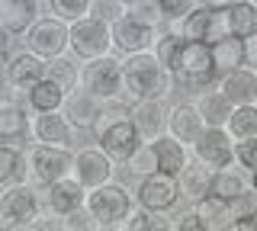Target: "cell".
Instances as JSON below:
<instances>
[{
  "label": "cell",
  "instance_id": "obj_29",
  "mask_svg": "<svg viewBox=\"0 0 257 231\" xmlns=\"http://www.w3.org/2000/svg\"><path fill=\"white\" fill-rule=\"evenodd\" d=\"M212 68H215V77H225L231 71L244 68L247 61V45L244 42H235V39H222V42H212Z\"/></svg>",
  "mask_w": 257,
  "mask_h": 231
},
{
  "label": "cell",
  "instance_id": "obj_41",
  "mask_svg": "<svg viewBox=\"0 0 257 231\" xmlns=\"http://www.w3.org/2000/svg\"><path fill=\"white\" fill-rule=\"evenodd\" d=\"M93 20H100L103 26H112L125 17V4L122 0H93V10H90Z\"/></svg>",
  "mask_w": 257,
  "mask_h": 231
},
{
  "label": "cell",
  "instance_id": "obj_9",
  "mask_svg": "<svg viewBox=\"0 0 257 231\" xmlns=\"http://www.w3.org/2000/svg\"><path fill=\"white\" fill-rule=\"evenodd\" d=\"M109 36H112V52H119L122 58H132V55H145V52H155V42H158V29L148 26V23L135 20V17H125L119 23L109 26Z\"/></svg>",
  "mask_w": 257,
  "mask_h": 231
},
{
  "label": "cell",
  "instance_id": "obj_37",
  "mask_svg": "<svg viewBox=\"0 0 257 231\" xmlns=\"http://www.w3.org/2000/svg\"><path fill=\"white\" fill-rule=\"evenodd\" d=\"M180 45H183V39L177 36V33H161L158 36V42H155V58H158V65L161 68H167L171 71V65H174V58H177V52H180Z\"/></svg>",
  "mask_w": 257,
  "mask_h": 231
},
{
  "label": "cell",
  "instance_id": "obj_34",
  "mask_svg": "<svg viewBox=\"0 0 257 231\" xmlns=\"http://www.w3.org/2000/svg\"><path fill=\"white\" fill-rule=\"evenodd\" d=\"M42 10H48L45 17L58 20V23H64V26H74V23L90 17L93 0H48V4H42Z\"/></svg>",
  "mask_w": 257,
  "mask_h": 231
},
{
  "label": "cell",
  "instance_id": "obj_32",
  "mask_svg": "<svg viewBox=\"0 0 257 231\" xmlns=\"http://www.w3.org/2000/svg\"><path fill=\"white\" fill-rule=\"evenodd\" d=\"M45 81L61 87L64 93L80 90V61L68 58V55H61V58H55V61H45Z\"/></svg>",
  "mask_w": 257,
  "mask_h": 231
},
{
  "label": "cell",
  "instance_id": "obj_14",
  "mask_svg": "<svg viewBox=\"0 0 257 231\" xmlns=\"http://www.w3.org/2000/svg\"><path fill=\"white\" fill-rule=\"evenodd\" d=\"M222 4H196L193 13L177 26L183 42H199V45H212V42H222L225 33H222V13H219Z\"/></svg>",
  "mask_w": 257,
  "mask_h": 231
},
{
  "label": "cell",
  "instance_id": "obj_21",
  "mask_svg": "<svg viewBox=\"0 0 257 231\" xmlns=\"http://www.w3.org/2000/svg\"><path fill=\"white\" fill-rule=\"evenodd\" d=\"M128 119H132L135 132L142 135L145 145L161 138V135H167V106H164V100H142V103H135V106H128Z\"/></svg>",
  "mask_w": 257,
  "mask_h": 231
},
{
  "label": "cell",
  "instance_id": "obj_8",
  "mask_svg": "<svg viewBox=\"0 0 257 231\" xmlns=\"http://www.w3.org/2000/svg\"><path fill=\"white\" fill-rule=\"evenodd\" d=\"M26 167L42 186H52V183H61V180L74 177V151L32 145L26 151Z\"/></svg>",
  "mask_w": 257,
  "mask_h": 231
},
{
  "label": "cell",
  "instance_id": "obj_4",
  "mask_svg": "<svg viewBox=\"0 0 257 231\" xmlns=\"http://www.w3.org/2000/svg\"><path fill=\"white\" fill-rule=\"evenodd\" d=\"M171 74L180 87H190V90H199V93L215 87L219 77H215V68H212V49L199 42H183L171 65Z\"/></svg>",
  "mask_w": 257,
  "mask_h": 231
},
{
  "label": "cell",
  "instance_id": "obj_33",
  "mask_svg": "<svg viewBox=\"0 0 257 231\" xmlns=\"http://www.w3.org/2000/svg\"><path fill=\"white\" fill-rule=\"evenodd\" d=\"M23 177H26V151L16 145H0V189L23 183Z\"/></svg>",
  "mask_w": 257,
  "mask_h": 231
},
{
  "label": "cell",
  "instance_id": "obj_45",
  "mask_svg": "<svg viewBox=\"0 0 257 231\" xmlns=\"http://www.w3.org/2000/svg\"><path fill=\"white\" fill-rule=\"evenodd\" d=\"M225 231H257V218H235V221H228Z\"/></svg>",
  "mask_w": 257,
  "mask_h": 231
},
{
  "label": "cell",
  "instance_id": "obj_46",
  "mask_svg": "<svg viewBox=\"0 0 257 231\" xmlns=\"http://www.w3.org/2000/svg\"><path fill=\"white\" fill-rule=\"evenodd\" d=\"M10 42H13V39L7 36L4 29H0V55H7V49H10Z\"/></svg>",
  "mask_w": 257,
  "mask_h": 231
},
{
  "label": "cell",
  "instance_id": "obj_42",
  "mask_svg": "<svg viewBox=\"0 0 257 231\" xmlns=\"http://www.w3.org/2000/svg\"><path fill=\"white\" fill-rule=\"evenodd\" d=\"M228 209H231V221H235V218H257V193L247 189V193L238 196Z\"/></svg>",
  "mask_w": 257,
  "mask_h": 231
},
{
  "label": "cell",
  "instance_id": "obj_30",
  "mask_svg": "<svg viewBox=\"0 0 257 231\" xmlns=\"http://www.w3.org/2000/svg\"><path fill=\"white\" fill-rule=\"evenodd\" d=\"M64 97H68V93H64L61 87H55L52 81H42V84H36V87H32V90L26 93V109H29L32 116L61 113Z\"/></svg>",
  "mask_w": 257,
  "mask_h": 231
},
{
  "label": "cell",
  "instance_id": "obj_35",
  "mask_svg": "<svg viewBox=\"0 0 257 231\" xmlns=\"http://www.w3.org/2000/svg\"><path fill=\"white\" fill-rule=\"evenodd\" d=\"M193 212L203 218V225H206L209 231H225V228H228V221H231L228 202H222V199H212V196H206L203 202H196V205H193Z\"/></svg>",
  "mask_w": 257,
  "mask_h": 231
},
{
  "label": "cell",
  "instance_id": "obj_23",
  "mask_svg": "<svg viewBox=\"0 0 257 231\" xmlns=\"http://www.w3.org/2000/svg\"><path fill=\"white\" fill-rule=\"evenodd\" d=\"M148 145H151V151H155V170L164 173V177H174V180H177V177L183 173V167L193 161L190 148L177 145V141L167 138V135H161V138L148 141Z\"/></svg>",
  "mask_w": 257,
  "mask_h": 231
},
{
  "label": "cell",
  "instance_id": "obj_6",
  "mask_svg": "<svg viewBox=\"0 0 257 231\" xmlns=\"http://www.w3.org/2000/svg\"><path fill=\"white\" fill-rule=\"evenodd\" d=\"M68 52L74 55V61L87 65V61H100V58H109L112 55V36H109V26H103L100 20L87 17L68 26Z\"/></svg>",
  "mask_w": 257,
  "mask_h": 231
},
{
  "label": "cell",
  "instance_id": "obj_12",
  "mask_svg": "<svg viewBox=\"0 0 257 231\" xmlns=\"http://www.w3.org/2000/svg\"><path fill=\"white\" fill-rule=\"evenodd\" d=\"M84 199H87V193L77 186V180H74V177L39 189L42 215H48V218H61V221H68L71 215L84 212Z\"/></svg>",
  "mask_w": 257,
  "mask_h": 231
},
{
  "label": "cell",
  "instance_id": "obj_18",
  "mask_svg": "<svg viewBox=\"0 0 257 231\" xmlns=\"http://www.w3.org/2000/svg\"><path fill=\"white\" fill-rule=\"evenodd\" d=\"M215 90L225 97L231 109H244V106H257V74L254 68H238L231 74H225L215 81Z\"/></svg>",
  "mask_w": 257,
  "mask_h": 231
},
{
  "label": "cell",
  "instance_id": "obj_28",
  "mask_svg": "<svg viewBox=\"0 0 257 231\" xmlns=\"http://www.w3.org/2000/svg\"><path fill=\"white\" fill-rule=\"evenodd\" d=\"M209 183H212V170H206L203 164L190 161L187 167H183V173L177 177V186H180V196L187 199V202H203V199L209 196Z\"/></svg>",
  "mask_w": 257,
  "mask_h": 231
},
{
  "label": "cell",
  "instance_id": "obj_26",
  "mask_svg": "<svg viewBox=\"0 0 257 231\" xmlns=\"http://www.w3.org/2000/svg\"><path fill=\"white\" fill-rule=\"evenodd\" d=\"M100 113V103L93 97H87L84 90H74L64 97V106H61V116L68 119L71 125L80 132V129H93V119Z\"/></svg>",
  "mask_w": 257,
  "mask_h": 231
},
{
  "label": "cell",
  "instance_id": "obj_47",
  "mask_svg": "<svg viewBox=\"0 0 257 231\" xmlns=\"http://www.w3.org/2000/svg\"><path fill=\"white\" fill-rule=\"evenodd\" d=\"M7 231H45L42 225H16V228H7Z\"/></svg>",
  "mask_w": 257,
  "mask_h": 231
},
{
  "label": "cell",
  "instance_id": "obj_40",
  "mask_svg": "<svg viewBox=\"0 0 257 231\" xmlns=\"http://www.w3.org/2000/svg\"><path fill=\"white\" fill-rule=\"evenodd\" d=\"M158 7H161V20L171 23V26H180L193 13L196 4H193V0H158Z\"/></svg>",
  "mask_w": 257,
  "mask_h": 231
},
{
  "label": "cell",
  "instance_id": "obj_39",
  "mask_svg": "<svg viewBox=\"0 0 257 231\" xmlns=\"http://www.w3.org/2000/svg\"><path fill=\"white\" fill-rule=\"evenodd\" d=\"M125 13L128 17H135V20H142V23H148V26H161V7H158V0H132V4H125Z\"/></svg>",
  "mask_w": 257,
  "mask_h": 231
},
{
  "label": "cell",
  "instance_id": "obj_20",
  "mask_svg": "<svg viewBox=\"0 0 257 231\" xmlns=\"http://www.w3.org/2000/svg\"><path fill=\"white\" fill-rule=\"evenodd\" d=\"M45 81V61L42 58H36L32 52H16L10 61H7V87H13L16 93H26L32 90L36 84H42Z\"/></svg>",
  "mask_w": 257,
  "mask_h": 231
},
{
  "label": "cell",
  "instance_id": "obj_25",
  "mask_svg": "<svg viewBox=\"0 0 257 231\" xmlns=\"http://www.w3.org/2000/svg\"><path fill=\"white\" fill-rule=\"evenodd\" d=\"M190 103H193V109L199 113V119H203L206 129H225V122H228V116H231V106L225 103V97L215 90V87L196 93V100H190Z\"/></svg>",
  "mask_w": 257,
  "mask_h": 231
},
{
  "label": "cell",
  "instance_id": "obj_22",
  "mask_svg": "<svg viewBox=\"0 0 257 231\" xmlns=\"http://www.w3.org/2000/svg\"><path fill=\"white\" fill-rule=\"evenodd\" d=\"M203 132L206 125L199 119V113L193 109V103H177V106L167 109V138H174L177 145L193 148Z\"/></svg>",
  "mask_w": 257,
  "mask_h": 231
},
{
  "label": "cell",
  "instance_id": "obj_17",
  "mask_svg": "<svg viewBox=\"0 0 257 231\" xmlns=\"http://www.w3.org/2000/svg\"><path fill=\"white\" fill-rule=\"evenodd\" d=\"M222 13V33L225 39H235V42H251L257 39V4L254 0H231V4L219 7Z\"/></svg>",
  "mask_w": 257,
  "mask_h": 231
},
{
  "label": "cell",
  "instance_id": "obj_7",
  "mask_svg": "<svg viewBox=\"0 0 257 231\" xmlns=\"http://www.w3.org/2000/svg\"><path fill=\"white\" fill-rule=\"evenodd\" d=\"M0 218H4L7 228L39 225V218H42L39 189H32L29 183H13V186L0 189Z\"/></svg>",
  "mask_w": 257,
  "mask_h": 231
},
{
  "label": "cell",
  "instance_id": "obj_13",
  "mask_svg": "<svg viewBox=\"0 0 257 231\" xmlns=\"http://www.w3.org/2000/svg\"><path fill=\"white\" fill-rule=\"evenodd\" d=\"M112 177H116V164H112L96 145H87V148L74 151V180L84 193L106 186V183H112Z\"/></svg>",
  "mask_w": 257,
  "mask_h": 231
},
{
  "label": "cell",
  "instance_id": "obj_44",
  "mask_svg": "<svg viewBox=\"0 0 257 231\" xmlns=\"http://www.w3.org/2000/svg\"><path fill=\"white\" fill-rule=\"evenodd\" d=\"M174 225H177V231H209V228L203 225V218H199L193 209H190L187 215H180V221H174Z\"/></svg>",
  "mask_w": 257,
  "mask_h": 231
},
{
  "label": "cell",
  "instance_id": "obj_5",
  "mask_svg": "<svg viewBox=\"0 0 257 231\" xmlns=\"http://www.w3.org/2000/svg\"><path fill=\"white\" fill-rule=\"evenodd\" d=\"M80 90L87 97H93L100 106L122 100V65H119L116 55L80 65Z\"/></svg>",
  "mask_w": 257,
  "mask_h": 231
},
{
  "label": "cell",
  "instance_id": "obj_48",
  "mask_svg": "<svg viewBox=\"0 0 257 231\" xmlns=\"http://www.w3.org/2000/svg\"><path fill=\"white\" fill-rule=\"evenodd\" d=\"M0 231H7V225H4V218H0Z\"/></svg>",
  "mask_w": 257,
  "mask_h": 231
},
{
  "label": "cell",
  "instance_id": "obj_31",
  "mask_svg": "<svg viewBox=\"0 0 257 231\" xmlns=\"http://www.w3.org/2000/svg\"><path fill=\"white\" fill-rule=\"evenodd\" d=\"M228 138L238 145H254L257 141V106H244V109H231L228 122H225Z\"/></svg>",
  "mask_w": 257,
  "mask_h": 231
},
{
  "label": "cell",
  "instance_id": "obj_16",
  "mask_svg": "<svg viewBox=\"0 0 257 231\" xmlns=\"http://www.w3.org/2000/svg\"><path fill=\"white\" fill-rule=\"evenodd\" d=\"M29 135L36 145L45 148H64V151H74L77 145V129L68 122L61 113H45V116H32Z\"/></svg>",
  "mask_w": 257,
  "mask_h": 231
},
{
  "label": "cell",
  "instance_id": "obj_43",
  "mask_svg": "<svg viewBox=\"0 0 257 231\" xmlns=\"http://www.w3.org/2000/svg\"><path fill=\"white\" fill-rule=\"evenodd\" d=\"M64 231H100V228L90 221L87 212H77V215H71V218L64 221Z\"/></svg>",
  "mask_w": 257,
  "mask_h": 231
},
{
  "label": "cell",
  "instance_id": "obj_2",
  "mask_svg": "<svg viewBox=\"0 0 257 231\" xmlns=\"http://www.w3.org/2000/svg\"><path fill=\"white\" fill-rule=\"evenodd\" d=\"M122 65V103L135 106L142 100H167L174 93V74L158 65L151 52L132 55V58H119Z\"/></svg>",
  "mask_w": 257,
  "mask_h": 231
},
{
  "label": "cell",
  "instance_id": "obj_24",
  "mask_svg": "<svg viewBox=\"0 0 257 231\" xmlns=\"http://www.w3.org/2000/svg\"><path fill=\"white\" fill-rule=\"evenodd\" d=\"M32 113L16 100H0V145H16L29 135Z\"/></svg>",
  "mask_w": 257,
  "mask_h": 231
},
{
  "label": "cell",
  "instance_id": "obj_36",
  "mask_svg": "<svg viewBox=\"0 0 257 231\" xmlns=\"http://www.w3.org/2000/svg\"><path fill=\"white\" fill-rule=\"evenodd\" d=\"M109 231H177V225H174V218H167V215H155V212L135 209L122 225L109 228Z\"/></svg>",
  "mask_w": 257,
  "mask_h": 231
},
{
  "label": "cell",
  "instance_id": "obj_27",
  "mask_svg": "<svg viewBox=\"0 0 257 231\" xmlns=\"http://www.w3.org/2000/svg\"><path fill=\"white\" fill-rule=\"evenodd\" d=\"M247 177L238 170V167H225V170H215L212 173V183H209V196L212 199H222V202H235L238 196L247 193Z\"/></svg>",
  "mask_w": 257,
  "mask_h": 231
},
{
  "label": "cell",
  "instance_id": "obj_3",
  "mask_svg": "<svg viewBox=\"0 0 257 231\" xmlns=\"http://www.w3.org/2000/svg\"><path fill=\"white\" fill-rule=\"evenodd\" d=\"M84 212L90 215V221L100 231H109V228H119L128 215L135 212V196L128 193L122 183H106L100 189H90L84 199Z\"/></svg>",
  "mask_w": 257,
  "mask_h": 231
},
{
  "label": "cell",
  "instance_id": "obj_10",
  "mask_svg": "<svg viewBox=\"0 0 257 231\" xmlns=\"http://www.w3.org/2000/svg\"><path fill=\"white\" fill-rule=\"evenodd\" d=\"M177 202H180V186H177L174 177L151 173V177L139 180V186H135V209L167 215L177 209Z\"/></svg>",
  "mask_w": 257,
  "mask_h": 231
},
{
  "label": "cell",
  "instance_id": "obj_11",
  "mask_svg": "<svg viewBox=\"0 0 257 231\" xmlns=\"http://www.w3.org/2000/svg\"><path fill=\"white\" fill-rule=\"evenodd\" d=\"M23 45H26V52H32L36 58L55 61V58H61V55H68V26L58 23V20H52V17H42L26 36H23Z\"/></svg>",
  "mask_w": 257,
  "mask_h": 231
},
{
  "label": "cell",
  "instance_id": "obj_49",
  "mask_svg": "<svg viewBox=\"0 0 257 231\" xmlns=\"http://www.w3.org/2000/svg\"><path fill=\"white\" fill-rule=\"evenodd\" d=\"M254 74H257V58H254Z\"/></svg>",
  "mask_w": 257,
  "mask_h": 231
},
{
  "label": "cell",
  "instance_id": "obj_15",
  "mask_svg": "<svg viewBox=\"0 0 257 231\" xmlns=\"http://www.w3.org/2000/svg\"><path fill=\"white\" fill-rule=\"evenodd\" d=\"M193 161L203 164L206 170H225V167H235V141L228 138L225 129H206L199 135V141L190 148Z\"/></svg>",
  "mask_w": 257,
  "mask_h": 231
},
{
  "label": "cell",
  "instance_id": "obj_1",
  "mask_svg": "<svg viewBox=\"0 0 257 231\" xmlns=\"http://www.w3.org/2000/svg\"><path fill=\"white\" fill-rule=\"evenodd\" d=\"M93 138H96V148L109 157L112 164H125L128 157L139 151L145 141L142 135L135 132L132 119H128V106L122 100L116 103H103L100 113L93 119Z\"/></svg>",
  "mask_w": 257,
  "mask_h": 231
},
{
  "label": "cell",
  "instance_id": "obj_38",
  "mask_svg": "<svg viewBox=\"0 0 257 231\" xmlns=\"http://www.w3.org/2000/svg\"><path fill=\"white\" fill-rule=\"evenodd\" d=\"M125 170L135 173L139 180L151 177V173H158V170H155V151H151V145H142L139 151H135V154L125 161Z\"/></svg>",
  "mask_w": 257,
  "mask_h": 231
},
{
  "label": "cell",
  "instance_id": "obj_19",
  "mask_svg": "<svg viewBox=\"0 0 257 231\" xmlns=\"http://www.w3.org/2000/svg\"><path fill=\"white\" fill-rule=\"evenodd\" d=\"M42 20V4L36 0H0V29L10 39H23Z\"/></svg>",
  "mask_w": 257,
  "mask_h": 231
}]
</instances>
